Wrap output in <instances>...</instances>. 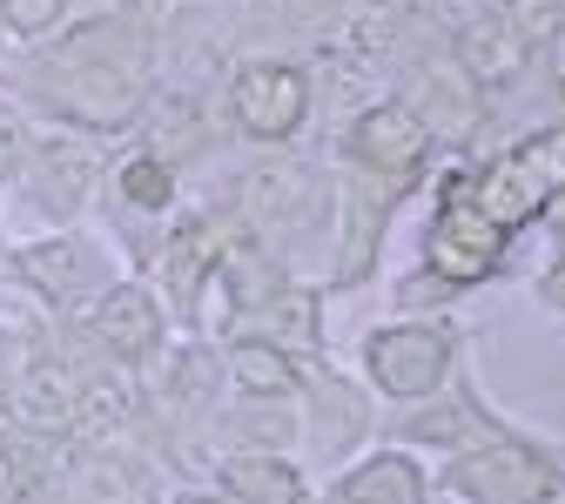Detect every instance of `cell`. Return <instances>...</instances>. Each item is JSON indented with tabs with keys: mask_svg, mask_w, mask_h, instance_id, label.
I'll list each match as a JSON object with an SVG mask.
<instances>
[{
	"mask_svg": "<svg viewBox=\"0 0 565 504\" xmlns=\"http://www.w3.org/2000/svg\"><path fill=\"white\" fill-rule=\"evenodd\" d=\"M28 282L47 297V303H75V297H88V290H102V249H88V243H41V249H28ZM108 297V290H102Z\"/></svg>",
	"mask_w": 565,
	"mask_h": 504,
	"instance_id": "obj_2",
	"label": "cell"
},
{
	"mask_svg": "<svg viewBox=\"0 0 565 504\" xmlns=\"http://www.w3.org/2000/svg\"><path fill=\"white\" fill-rule=\"evenodd\" d=\"M95 182V149H82V141H41L34 149V189L54 215H67Z\"/></svg>",
	"mask_w": 565,
	"mask_h": 504,
	"instance_id": "obj_3",
	"label": "cell"
},
{
	"mask_svg": "<svg viewBox=\"0 0 565 504\" xmlns=\"http://www.w3.org/2000/svg\"><path fill=\"white\" fill-rule=\"evenodd\" d=\"M169 162H156V156H135L128 169H121V195L135 202V208H169Z\"/></svg>",
	"mask_w": 565,
	"mask_h": 504,
	"instance_id": "obj_9",
	"label": "cell"
},
{
	"mask_svg": "<svg viewBox=\"0 0 565 504\" xmlns=\"http://www.w3.org/2000/svg\"><path fill=\"white\" fill-rule=\"evenodd\" d=\"M545 484H552V478H545L539 458H484V464L458 471V491H478V497H512V491L539 497Z\"/></svg>",
	"mask_w": 565,
	"mask_h": 504,
	"instance_id": "obj_6",
	"label": "cell"
},
{
	"mask_svg": "<svg viewBox=\"0 0 565 504\" xmlns=\"http://www.w3.org/2000/svg\"><path fill=\"white\" fill-rule=\"evenodd\" d=\"M230 491L256 497V504H290L297 497V478L282 464H230Z\"/></svg>",
	"mask_w": 565,
	"mask_h": 504,
	"instance_id": "obj_8",
	"label": "cell"
},
{
	"mask_svg": "<svg viewBox=\"0 0 565 504\" xmlns=\"http://www.w3.org/2000/svg\"><path fill=\"white\" fill-rule=\"evenodd\" d=\"M236 108H243V128L276 141L290 135L297 115H303V82L290 75V67H249V75L236 82Z\"/></svg>",
	"mask_w": 565,
	"mask_h": 504,
	"instance_id": "obj_1",
	"label": "cell"
},
{
	"mask_svg": "<svg viewBox=\"0 0 565 504\" xmlns=\"http://www.w3.org/2000/svg\"><path fill=\"white\" fill-rule=\"evenodd\" d=\"M337 504H417V478L404 464H371Z\"/></svg>",
	"mask_w": 565,
	"mask_h": 504,
	"instance_id": "obj_7",
	"label": "cell"
},
{
	"mask_svg": "<svg viewBox=\"0 0 565 504\" xmlns=\"http://www.w3.org/2000/svg\"><path fill=\"white\" fill-rule=\"evenodd\" d=\"M95 330H102L121 356H141V350H156L162 317H156V303L141 297V290H108L102 310H95Z\"/></svg>",
	"mask_w": 565,
	"mask_h": 504,
	"instance_id": "obj_4",
	"label": "cell"
},
{
	"mask_svg": "<svg viewBox=\"0 0 565 504\" xmlns=\"http://www.w3.org/2000/svg\"><path fill=\"white\" fill-rule=\"evenodd\" d=\"M438 356H445V343L438 336H384L377 343V377L391 384V390H424L438 377Z\"/></svg>",
	"mask_w": 565,
	"mask_h": 504,
	"instance_id": "obj_5",
	"label": "cell"
}]
</instances>
